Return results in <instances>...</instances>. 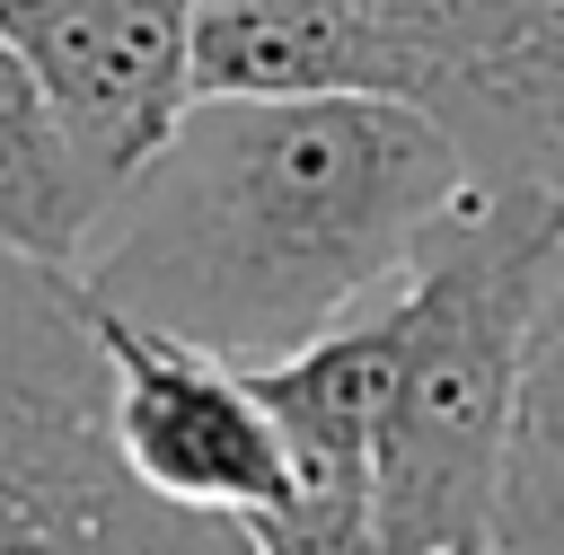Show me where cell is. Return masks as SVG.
<instances>
[{
    "mask_svg": "<svg viewBox=\"0 0 564 555\" xmlns=\"http://www.w3.org/2000/svg\"><path fill=\"white\" fill-rule=\"evenodd\" d=\"M458 185V141L397 97H185L97 203L70 282L256 370L388 300Z\"/></svg>",
    "mask_w": 564,
    "mask_h": 555,
    "instance_id": "1",
    "label": "cell"
},
{
    "mask_svg": "<svg viewBox=\"0 0 564 555\" xmlns=\"http://www.w3.org/2000/svg\"><path fill=\"white\" fill-rule=\"evenodd\" d=\"M564 247V194L458 185L397 282L379 396V555H494L520 335Z\"/></svg>",
    "mask_w": 564,
    "mask_h": 555,
    "instance_id": "2",
    "label": "cell"
},
{
    "mask_svg": "<svg viewBox=\"0 0 564 555\" xmlns=\"http://www.w3.org/2000/svg\"><path fill=\"white\" fill-rule=\"evenodd\" d=\"M0 555H256L238 520L150 493L106 414L79 282L0 238Z\"/></svg>",
    "mask_w": 564,
    "mask_h": 555,
    "instance_id": "3",
    "label": "cell"
},
{
    "mask_svg": "<svg viewBox=\"0 0 564 555\" xmlns=\"http://www.w3.org/2000/svg\"><path fill=\"white\" fill-rule=\"evenodd\" d=\"M397 361V291L326 326L317 344L256 361V396L282 432V502L247 520L256 555H379V396Z\"/></svg>",
    "mask_w": 564,
    "mask_h": 555,
    "instance_id": "4",
    "label": "cell"
},
{
    "mask_svg": "<svg viewBox=\"0 0 564 555\" xmlns=\"http://www.w3.org/2000/svg\"><path fill=\"white\" fill-rule=\"evenodd\" d=\"M97 344H106L115 440L150 493H167L185 511H220L238 529L282 502V432L238 361L176 344V335H150L106 308H97Z\"/></svg>",
    "mask_w": 564,
    "mask_h": 555,
    "instance_id": "5",
    "label": "cell"
},
{
    "mask_svg": "<svg viewBox=\"0 0 564 555\" xmlns=\"http://www.w3.org/2000/svg\"><path fill=\"white\" fill-rule=\"evenodd\" d=\"M194 0H0V44L44 79L70 141L123 176L194 97Z\"/></svg>",
    "mask_w": 564,
    "mask_h": 555,
    "instance_id": "6",
    "label": "cell"
},
{
    "mask_svg": "<svg viewBox=\"0 0 564 555\" xmlns=\"http://www.w3.org/2000/svg\"><path fill=\"white\" fill-rule=\"evenodd\" d=\"M106 194H115V176L70 141L44 79L0 44V238L70 273V255H79Z\"/></svg>",
    "mask_w": 564,
    "mask_h": 555,
    "instance_id": "7",
    "label": "cell"
},
{
    "mask_svg": "<svg viewBox=\"0 0 564 555\" xmlns=\"http://www.w3.org/2000/svg\"><path fill=\"white\" fill-rule=\"evenodd\" d=\"M494 555H564V247L520 335L502 485H494Z\"/></svg>",
    "mask_w": 564,
    "mask_h": 555,
    "instance_id": "8",
    "label": "cell"
}]
</instances>
